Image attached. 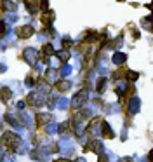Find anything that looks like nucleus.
<instances>
[{"mask_svg": "<svg viewBox=\"0 0 153 162\" xmlns=\"http://www.w3.org/2000/svg\"><path fill=\"white\" fill-rule=\"evenodd\" d=\"M32 32H33V30L30 28V26H28V28H21L19 30V33H23L21 37H30V33H32Z\"/></svg>", "mask_w": 153, "mask_h": 162, "instance_id": "f257e3e1", "label": "nucleus"}]
</instances>
